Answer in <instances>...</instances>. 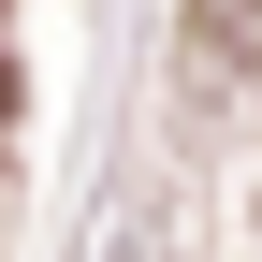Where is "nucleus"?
<instances>
[{
  "label": "nucleus",
  "instance_id": "1",
  "mask_svg": "<svg viewBox=\"0 0 262 262\" xmlns=\"http://www.w3.org/2000/svg\"><path fill=\"white\" fill-rule=\"evenodd\" d=\"M189 29H219V58L262 73V0H189Z\"/></svg>",
  "mask_w": 262,
  "mask_h": 262
},
{
  "label": "nucleus",
  "instance_id": "2",
  "mask_svg": "<svg viewBox=\"0 0 262 262\" xmlns=\"http://www.w3.org/2000/svg\"><path fill=\"white\" fill-rule=\"evenodd\" d=\"M0 117H15V58H0Z\"/></svg>",
  "mask_w": 262,
  "mask_h": 262
}]
</instances>
